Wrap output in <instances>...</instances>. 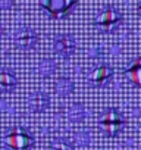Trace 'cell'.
Wrapping results in <instances>:
<instances>
[{"label":"cell","mask_w":141,"mask_h":150,"mask_svg":"<svg viewBox=\"0 0 141 150\" xmlns=\"http://www.w3.org/2000/svg\"><path fill=\"white\" fill-rule=\"evenodd\" d=\"M34 137L22 128L11 131L3 138V144L8 150H30L34 146Z\"/></svg>","instance_id":"cell-1"},{"label":"cell","mask_w":141,"mask_h":150,"mask_svg":"<svg viewBox=\"0 0 141 150\" xmlns=\"http://www.w3.org/2000/svg\"><path fill=\"white\" fill-rule=\"evenodd\" d=\"M100 128L102 131L109 135V137H115L125 125V119L122 116L121 112H118L116 109H107L102 118H100Z\"/></svg>","instance_id":"cell-2"},{"label":"cell","mask_w":141,"mask_h":150,"mask_svg":"<svg viewBox=\"0 0 141 150\" xmlns=\"http://www.w3.org/2000/svg\"><path fill=\"white\" fill-rule=\"evenodd\" d=\"M41 8H44L47 11V13L54 18V19H60V18H65L68 16L72 9L77 6V2L75 0H47V2H43L40 3Z\"/></svg>","instance_id":"cell-3"},{"label":"cell","mask_w":141,"mask_h":150,"mask_svg":"<svg viewBox=\"0 0 141 150\" xmlns=\"http://www.w3.org/2000/svg\"><path fill=\"white\" fill-rule=\"evenodd\" d=\"M121 21H122V15L119 13V11H116L113 6H106L103 12L97 16L96 27L104 33H110L116 27H119Z\"/></svg>","instance_id":"cell-4"},{"label":"cell","mask_w":141,"mask_h":150,"mask_svg":"<svg viewBox=\"0 0 141 150\" xmlns=\"http://www.w3.org/2000/svg\"><path fill=\"white\" fill-rule=\"evenodd\" d=\"M13 41L15 44L22 49V50H30L32 47H35L37 41H38V37H37V33L30 28V27H21L16 30L15 33V37H13Z\"/></svg>","instance_id":"cell-5"},{"label":"cell","mask_w":141,"mask_h":150,"mask_svg":"<svg viewBox=\"0 0 141 150\" xmlns=\"http://www.w3.org/2000/svg\"><path fill=\"white\" fill-rule=\"evenodd\" d=\"M75 38L70 35V34H60L54 38V43H53V47H54V52L62 56L63 59H69L70 56L74 54L75 52Z\"/></svg>","instance_id":"cell-6"},{"label":"cell","mask_w":141,"mask_h":150,"mask_svg":"<svg viewBox=\"0 0 141 150\" xmlns=\"http://www.w3.org/2000/svg\"><path fill=\"white\" fill-rule=\"evenodd\" d=\"M112 77H113V69L107 63H102L90 75V81H91V84H94L97 87H103L112 80Z\"/></svg>","instance_id":"cell-7"},{"label":"cell","mask_w":141,"mask_h":150,"mask_svg":"<svg viewBox=\"0 0 141 150\" xmlns=\"http://www.w3.org/2000/svg\"><path fill=\"white\" fill-rule=\"evenodd\" d=\"M28 105H30V109H31L32 112L40 113V112H44V110L49 108L50 99H49V96H47L46 93L37 91V93H32V94L30 96Z\"/></svg>","instance_id":"cell-8"},{"label":"cell","mask_w":141,"mask_h":150,"mask_svg":"<svg viewBox=\"0 0 141 150\" xmlns=\"http://www.w3.org/2000/svg\"><path fill=\"white\" fill-rule=\"evenodd\" d=\"M16 84H18V80L12 71H9V69L0 71V90L2 91L11 93L12 90H15Z\"/></svg>","instance_id":"cell-9"},{"label":"cell","mask_w":141,"mask_h":150,"mask_svg":"<svg viewBox=\"0 0 141 150\" xmlns=\"http://www.w3.org/2000/svg\"><path fill=\"white\" fill-rule=\"evenodd\" d=\"M125 75L134 86L141 87V57L132 62V65L125 71Z\"/></svg>","instance_id":"cell-10"},{"label":"cell","mask_w":141,"mask_h":150,"mask_svg":"<svg viewBox=\"0 0 141 150\" xmlns=\"http://www.w3.org/2000/svg\"><path fill=\"white\" fill-rule=\"evenodd\" d=\"M74 88H75L74 81L70 80V78H65V77H63V78H59L57 83H56V86H54L56 94H57V96H62V97L69 96L70 93L74 91Z\"/></svg>","instance_id":"cell-11"},{"label":"cell","mask_w":141,"mask_h":150,"mask_svg":"<svg viewBox=\"0 0 141 150\" xmlns=\"http://www.w3.org/2000/svg\"><path fill=\"white\" fill-rule=\"evenodd\" d=\"M68 116L72 122H82L87 116V110L84 108V105L81 103H74L72 106L69 108V112H68Z\"/></svg>","instance_id":"cell-12"},{"label":"cell","mask_w":141,"mask_h":150,"mask_svg":"<svg viewBox=\"0 0 141 150\" xmlns=\"http://www.w3.org/2000/svg\"><path fill=\"white\" fill-rule=\"evenodd\" d=\"M38 69H40V74L43 75L44 78H49V77H51V75L54 74V71H56V63L51 59H43L40 62Z\"/></svg>","instance_id":"cell-13"},{"label":"cell","mask_w":141,"mask_h":150,"mask_svg":"<svg viewBox=\"0 0 141 150\" xmlns=\"http://www.w3.org/2000/svg\"><path fill=\"white\" fill-rule=\"evenodd\" d=\"M50 150H74V143L68 138H54L50 144Z\"/></svg>","instance_id":"cell-14"},{"label":"cell","mask_w":141,"mask_h":150,"mask_svg":"<svg viewBox=\"0 0 141 150\" xmlns=\"http://www.w3.org/2000/svg\"><path fill=\"white\" fill-rule=\"evenodd\" d=\"M74 141H75V144H78V146H81V147L88 146V144H90V141H91L90 132H88L87 129L78 131V132L75 134V137H74Z\"/></svg>","instance_id":"cell-15"},{"label":"cell","mask_w":141,"mask_h":150,"mask_svg":"<svg viewBox=\"0 0 141 150\" xmlns=\"http://www.w3.org/2000/svg\"><path fill=\"white\" fill-rule=\"evenodd\" d=\"M13 6V2L9 0V2H5V0H0V8L2 9H6V8H12Z\"/></svg>","instance_id":"cell-16"},{"label":"cell","mask_w":141,"mask_h":150,"mask_svg":"<svg viewBox=\"0 0 141 150\" xmlns=\"http://www.w3.org/2000/svg\"><path fill=\"white\" fill-rule=\"evenodd\" d=\"M8 106H9L8 102H5V100L0 102V109H2V110H8V112H12L13 109H11V108H8Z\"/></svg>","instance_id":"cell-17"},{"label":"cell","mask_w":141,"mask_h":150,"mask_svg":"<svg viewBox=\"0 0 141 150\" xmlns=\"http://www.w3.org/2000/svg\"><path fill=\"white\" fill-rule=\"evenodd\" d=\"M100 53H102V50H100V47H96L94 50H91V54H93L94 57H99V56H100Z\"/></svg>","instance_id":"cell-18"},{"label":"cell","mask_w":141,"mask_h":150,"mask_svg":"<svg viewBox=\"0 0 141 150\" xmlns=\"http://www.w3.org/2000/svg\"><path fill=\"white\" fill-rule=\"evenodd\" d=\"M2 35H3V27L0 25V38H2Z\"/></svg>","instance_id":"cell-19"},{"label":"cell","mask_w":141,"mask_h":150,"mask_svg":"<svg viewBox=\"0 0 141 150\" xmlns=\"http://www.w3.org/2000/svg\"><path fill=\"white\" fill-rule=\"evenodd\" d=\"M138 11H140V15H141V6H140V8H138Z\"/></svg>","instance_id":"cell-20"}]
</instances>
